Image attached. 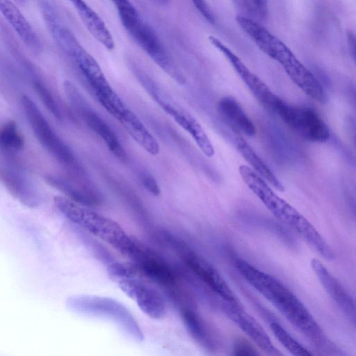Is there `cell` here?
Masks as SVG:
<instances>
[{"instance_id":"1","label":"cell","mask_w":356,"mask_h":356,"mask_svg":"<svg viewBox=\"0 0 356 356\" xmlns=\"http://www.w3.org/2000/svg\"><path fill=\"white\" fill-rule=\"evenodd\" d=\"M234 264L245 280L272 303L315 346L324 351L339 350L326 337L307 307L279 280L240 258L235 259Z\"/></svg>"},{"instance_id":"2","label":"cell","mask_w":356,"mask_h":356,"mask_svg":"<svg viewBox=\"0 0 356 356\" xmlns=\"http://www.w3.org/2000/svg\"><path fill=\"white\" fill-rule=\"evenodd\" d=\"M236 20L256 45L265 54L277 62L303 92L317 102H325L327 97L322 85L282 41L261 24L238 15Z\"/></svg>"},{"instance_id":"3","label":"cell","mask_w":356,"mask_h":356,"mask_svg":"<svg viewBox=\"0 0 356 356\" xmlns=\"http://www.w3.org/2000/svg\"><path fill=\"white\" fill-rule=\"evenodd\" d=\"M46 25L57 44L77 66L100 104L111 115L118 114L125 104L111 86L92 56L83 47L71 31L60 24L58 17L50 19Z\"/></svg>"},{"instance_id":"4","label":"cell","mask_w":356,"mask_h":356,"mask_svg":"<svg viewBox=\"0 0 356 356\" xmlns=\"http://www.w3.org/2000/svg\"><path fill=\"white\" fill-rule=\"evenodd\" d=\"M57 209L69 220L104 241L131 259L140 243L129 236L115 221L65 196L54 197Z\"/></svg>"},{"instance_id":"5","label":"cell","mask_w":356,"mask_h":356,"mask_svg":"<svg viewBox=\"0 0 356 356\" xmlns=\"http://www.w3.org/2000/svg\"><path fill=\"white\" fill-rule=\"evenodd\" d=\"M121 23L135 42L169 76L183 84L184 79L175 67L156 33L140 18L129 0H110Z\"/></svg>"},{"instance_id":"6","label":"cell","mask_w":356,"mask_h":356,"mask_svg":"<svg viewBox=\"0 0 356 356\" xmlns=\"http://www.w3.org/2000/svg\"><path fill=\"white\" fill-rule=\"evenodd\" d=\"M67 305L79 314L112 321L135 341L144 339L143 331L131 312L115 299L92 295L74 296L67 299Z\"/></svg>"},{"instance_id":"7","label":"cell","mask_w":356,"mask_h":356,"mask_svg":"<svg viewBox=\"0 0 356 356\" xmlns=\"http://www.w3.org/2000/svg\"><path fill=\"white\" fill-rule=\"evenodd\" d=\"M238 171L249 189L279 220L292 228L302 238L306 237L313 230V225L290 204L279 197L253 170L241 165Z\"/></svg>"},{"instance_id":"8","label":"cell","mask_w":356,"mask_h":356,"mask_svg":"<svg viewBox=\"0 0 356 356\" xmlns=\"http://www.w3.org/2000/svg\"><path fill=\"white\" fill-rule=\"evenodd\" d=\"M21 102L30 127L40 144L76 177H83L84 172L73 152L57 135L37 104L26 95L22 97Z\"/></svg>"},{"instance_id":"9","label":"cell","mask_w":356,"mask_h":356,"mask_svg":"<svg viewBox=\"0 0 356 356\" xmlns=\"http://www.w3.org/2000/svg\"><path fill=\"white\" fill-rule=\"evenodd\" d=\"M66 97L75 113L84 123L105 143L111 153L120 161L127 163L128 156L111 127L89 106L79 89L72 82L65 81Z\"/></svg>"},{"instance_id":"10","label":"cell","mask_w":356,"mask_h":356,"mask_svg":"<svg viewBox=\"0 0 356 356\" xmlns=\"http://www.w3.org/2000/svg\"><path fill=\"white\" fill-rule=\"evenodd\" d=\"M167 239L176 248L182 260L194 275L220 300L232 304H239L236 297L216 268L204 257L193 251L181 241L168 236Z\"/></svg>"},{"instance_id":"11","label":"cell","mask_w":356,"mask_h":356,"mask_svg":"<svg viewBox=\"0 0 356 356\" xmlns=\"http://www.w3.org/2000/svg\"><path fill=\"white\" fill-rule=\"evenodd\" d=\"M274 113L289 127L311 142L325 143L330 138L327 125L312 108L291 105L282 100Z\"/></svg>"},{"instance_id":"12","label":"cell","mask_w":356,"mask_h":356,"mask_svg":"<svg viewBox=\"0 0 356 356\" xmlns=\"http://www.w3.org/2000/svg\"><path fill=\"white\" fill-rule=\"evenodd\" d=\"M115 282L147 316L153 319H161L165 316V300L160 292L147 282V280L138 275L119 279Z\"/></svg>"},{"instance_id":"13","label":"cell","mask_w":356,"mask_h":356,"mask_svg":"<svg viewBox=\"0 0 356 356\" xmlns=\"http://www.w3.org/2000/svg\"><path fill=\"white\" fill-rule=\"evenodd\" d=\"M208 39L211 44L224 55L252 94L263 106L274 112L282 99L273 93L268 86L220 40L212 35Z\"/></svg>"},{"instance_id":"14","label":"cell","mask_w":356,"mask_h":356,"mask_svg":"<svg viewBox=\"0 0 356 356\" xmlns=\"http://www.w3.org/2000/svg\"><path fill=\"white\" fill-rule=\"evenodd\" d=\"M222 307L225 314L261 349L271 355H282L279 350L273 346L269 336L260 324L245 312L240 304L222 302Z\"/></svg>"},{"instance_id":"15","label":"cell","mask_w":356,"mask_h":356,"mask_svg":"<svg viewBox=\"0 0 356 356\" xmlns=\"http://www.w3.org/2000/svg\"><path fill=\"white\" fill-rule=\"evenodd\" d=\"M175 122L193 138L200 150L208 157L215 154L214 147L201 124L187 111L182 108L171 97L159 105Z\"/></svg>"},{"instance_id":"16","label":"cell","mask_w":356,"mask_h":356,"mask_svg":"<svg viewBox=\"0 0 356 356\" xmlns=\"http://www.w3.org/2000/svg\"><path fill=\"white\" fill-rule=\"evenodd\" d=\"M0 183L11 195L28 207H37L43 201L38 187L19 170L0 168Z\"/></svg>"},{"instance_id":"17","label":"cell","mask_w":356,"mask_h":356,"mask_svg":"<svg viewBox=\"0 0 356 356\" xmlns=\"http://www.w3.org/2000/svg\"><path fill=\"white\" fill-rule=\"evenodd\" d=\"M311 266L327 294L346 318L355 324V307L352 296L319 260L313 259L311 261Z\"/></svg>"},{"instance_id":"18","label":"cell","mask_w":356,"mask_h":356,"mask_svg":"<svg viewBox=\"0 0 356 356\" xmlns=\"http://www.w3.org/2000/svg\"><path fill=\"white\" fill-rule=\"evenodd\" d=\"M0 13L29 48L34 51L41 49L39 37L14 2L0 0Z\"/></svg>"},{"instance_id":"19","label":"cell","mask_w":356,"mask_h":356,"mask_svg":"<svg viewBox=\"0 0 356 356\" xmlns=\"http://www.w3.org/2000/svg\"><path fill=\"white\" fill-rule=\"evenodd\" d=\"M46 182L61 191L65 197L86 207L97 206L102 198L99 193L86 184L58 175H47Z\"/></svg>"},{"instance_id":"20","label":"cell","mask_w":356,"mask_h":356,"mask_svg":"<svg viewBox=\"0 0 356 356\" xmlns=\"http://www.w3.org/2000/svg\"><path fill=\"white\" fill-rule=\"evenodd\" d=\"M93 38L106 49L113 50V38L104 21L84 0H68Z\"/></svg>"},{"instance_id":"21","label":"cell","mask_w":356,"mask_h":356,"mask_svg":"<svg viewBox=\"0 0 356 356\" xmlns=\"http://www.w3.org/2000/svg\"><path fill=\"white\" fill-rule=\"evenodd\" d=\"M181 312L186 328L193 339L209 350H215L216 339L198 312L188 305L181 306Z\"/></svg>"},{"instance_id":"22","label":"cell","mask_w":356,"mask_h":356,"mask_svg":"<svg viewBox=\"0 0 356 356\" xmlns=\"http://www.w3.org/2000/svg\"><path fill=\"white\" fill-rule=\"evenodd\" d=\"M218 111L234 129L240 131L248 136H253L256 128L240 104L232 97H224L218 104Z\"/></svg>"},{"instance_id":"23","label":"cell","mask_w":356,"mask_h":356,"mask_svg":"<svg viewBox=\"0 0 356 356\" xmlns=\"http://www.w3.org/2000/svg\"><path fill=\"white\" fill-rule=\"evenodd\" d=\"M120 122L132 138L146 152L152 155L159 154L160 148L156 139L131 110L129 109Z\"/></svg>"},{"instance_id":"24","label":"cell","mask_w":356,"mask_h":356,"mask_svg":"<svg viewBox=\"0 0 356 356\" xmlns=\"http://www.w3.org/2000/svg\"><path fill=\"white\" fill-rule=\"evenodd\" d=\"M234 145L240 154L258 175L266 181H268L275 189L280 191L284 190V187L280 180L245 139L240 136H236L234 138Z\"/></svg>"},{"instance_id":"25","label":"cell","mask_w":356,"mask_h":356,"mask_svg":"<svg viewBox=\"0 0 356 356\" xmlns=\"http://www.w3.org/2000/svg\"><path fill=\"white\" fill-rule=\"evenodd\" d=\"M238 16L262 24L268 16L267 0H232Z\"/></svg>"},{"instance_id":"26","label":"cell","mask_w":356,"mask_h":356,"mask_svg":"<svg viewBox=\"0 0 356 356\" xmlns=\"http://www.w3.org/2000/svg\"><path fill=\"white\" fill-rule=\"evenodd\" d=\"M24 138L14 120L5 122L0 127V147L6 152H16L22 149Z\"/></svg>"},{"instance_id":"27","label":"cell","mask_w":356,"mask_h":356,"mask_svg":"<svg viewBox=\"0 0 356 356\" xmlns=\"http://www.w3.org/2000/svg\"><path fill=\"white\" fill-rule=\"evenodd\" d=\"M270 328L278 341L293 355H312V353L297 341L280 323L271 320Z\"/></svg>"},{"instance_id":"28","label":"cell","mask_w":356,"mask_h":356,"mask_svg":"<svg viewBox=\"0 0 356 356\" xmlns=\"http://www.w3.org/2000/svg\"><path fill=\"white\" fill-rule=\"evenodd\" d=\"M35 91L47 109L58 120L62 118L59 106L49 89L42 81L35 79L33 81Z\"/></svg>"},{"instance_id":"29","label":"cell","mask_w":356,"mask_h":356,"mask_svg":"<svg viewBox=\"0 0 356 356\" xmlns=\"http://www.w3.org/2000/svg\"><path fill=\"white\" fill-rule=\"evenodd\" d=\"M202 16L209 23H215L214 15L205 0H191Z\"/></svg>"},{"instance_id":"30","label":"cell","mask_w":356,"mask_h":356,"mask_svg":"<svg viewBox=\"0 0 356 356\" xmlns=\"http://www.w3.org/2000/svg\"><path fill=\"white\" fill-rule=\"evenodd\" d=\"M234 355H254L258 354L254 348L247 341H237L234 345Z\"/></svg>"},{"instance_id":"31","label":"cell","mask_w":356,"mask_h":356,"mask_svg":"<svg viewBox=\"0 0 356 356\" xmlns=\"http://www.w3.org/2000/svg\"><path fill=\"white\" fill-rule=\"evenodd\" d=\"M142 183L147 191L155 196H158L161 190L156 180L150 175L143 177Z\"/></svg>"},{"instance_id":"32","label":"cell","mask_w":356,"mask_h":356,"mask_svg":"<svg viewBox=\"0 0 356 356\" xmlns=\"http://www.w3.org/2000/svg\"><path fill=\"white\" fill-rule=\"evenodd\" d=\"M355 34L351 31H348L347 32L348 47L349 48L350 54L353 57L354 60H355Z\"/></svg>"},{"instance_id":"33","label":"cell","mask_w":356,"mask_h":356,"mask_svg":"<svg viewBox=\"0 0 356 356\" xmlns=\"http://www.w3.org/2000/svg\"><path fill=\"white\" fill-rule=\"evenodd\" d=\"M18 2L19 3H24V1H26V0H17Z\"/></svg>"}]
</instances>
